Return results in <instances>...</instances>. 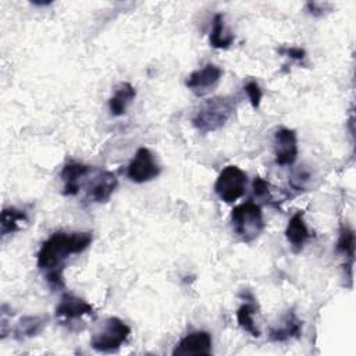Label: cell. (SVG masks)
Instances as JSON below:
<instances>
[{
    "label": "cell",
    "instance_id": "cell-4",
    "mask_svg": "<svg viewBox=\"0 0 356 356\" xmlns=\"http://www.w3.org/2000/svg\"><path fill=\"white\" fill-rule=\"evenodd\" d=\"M131 328L118 317H110L104 321L102 330L90 339V346L97 352H114L129 337Z\"/></svg>",
    "mask_w": 356,
    "mask_h": 356
},
{
    "label": "cell",
    "instance_id": "cell-23",
    "mask_svg": "<svg viewBox=\"0 0 356 356\" xmlns=\"http://www.w3.org/2000/svg\"><path fill=\"white\" fill-rule=\"evenodd\" d=\"M281 53H285L289 58H293V60H303L305 56H306V51L302 49V47H296V46H292V47H285V49H280Z\"/></svg>",
    "mask_w": 356,
    "mask_h": 356
},
{
    "label": "cell",
    "instance_id": "cell-5",
    "mask_svg": "<svg viewBox=\"0 0 356 356\" xmlns=\"http://www.w3.org/2000/svg\"><path fill=\"white\" fill-rule=\"evenodd\" d=\"M248 185L246 172L242 171L238 165H227L218 174L214 192L225 203H234L243 196Z\"/></svg>",
    "mask_w": 356,
    "mask_h": 356
},
{
    "label": "cell",
    "instance_id": "cell-10",
    "mask_svg": "<svg viewBox=\"0 0 356 356\" xmlns=\"http://www.w3.org/2000/svg\"><path fill=\"white\" fill-rule=\"evenodd\" d=\"M93 307L90 303L72 293H64L56 307V316L64 320H76L82 316H92Z\"/></svg>",
    "mask_w": 356,
    "mask_h": 356
},
{
    "label": "cell",
    "instance_id": "cell-3",
    "mask_svg": "<svg viewBox=\"0 0 356 356\" xmlns=\"http://www.w3.org/2000/svg\"><path fill=\"white\" fill-rule=\"evenodd\" d=\"M231 220L236 235L243 242L254 241L264 229L261 207L252 200L235 206L231 213Z\"/></svg>",
    "mask_w": 356,
    "mask_h": 356
},
{
    "label": "cell",
    "instance_id": "cell-1",
    "mask_svg": "<svg viewBox=\"0 0 356 356\" xmlns=\"http://www.w3.org/2000/svg\"><path fill=\"white\" fill-rule=\"evenodd\" d=\"M92 242V232H64L50 235L38 252V267L46 270V280L51 288H63L64 261L71 254L82 253Z\"/></svg>",
    "mask_w": 356,
    "mask_h": 356
},
{
    "label": "cell",
    "instance_id": "cell-22",
    "mask_svg": "<svg viewBox=\"0 0 356 356\" xmlns=\"http://www.w3.org/2000/svg\"><path fill=\"white\" fill-rule=\"evenodd\" d=\"M253 195L259 199L270 197V184L261 177H256L253 179Z\"/></svg>",
    "mask_w": 356,
    "mask_h": 356
},
{
    "label": "cell",
    "instance_id": "cell-15",
    "mask_svg": "<svg viewBox=\"0 0 356 356\" xmlns=\"http://www.w3.org/2000/svg\"><path fill=\"white\" fill-rule=\"evenodd\" d=\"M136 92L135 88L129 83V82H122L118 85V88L115 89L114 95L110 97L108 100V108L110 113L115 117H120L122 114H125L127 107L129 106V103L135 99Z\"/></svg>",
    "mask_w": 356,
    "mask_h": 356
},
{
    "label": "cell",
    "instance_id": "cell-14",
    "mask_svg": "<svg viewBox=\"0 0 356 356\" xmlns=\"http://www.w3.org/2000/svg\"><path fill=\"white\" fill-rule=\"evenodd\" d=\"M90 172V167L81 163H67L61 170V178L64 181L63 193L67 196H74L81 189L82 178Z\"/></svg>",
    "mask_w": 356,
    "mask_h": 356
},
{
    "label": "cell",
    "instance_id": "cell-18",
    "mask_svg": "<svg viewBox=\"0 0 356 356\" xmlns=\"http://www.w3.org/2000/svg\"><path fill=\"white\" fill-rule=\"evenodd\" d=\"M337 252L343 254L348 259L346 268L349 270V275L352 277V266H353V256H355V234L353 229L342 225L339 229V236L337 241Z\"/></svg>",
    "mask_w": 356,
    "mask_h": 356
},
{
    "label": "cell",
    "instance_id": "cell-7",
    "mask_svg": "<svg viewBox=\"0 0 356 356\" xmlns=\"http://www.w3.org/2000/svg\"><path fill=\"white\" fill-rule=\"evenodd\" d=\"M222 71L214 64H206L204 67L193 71L185 81L188 89H191L196 96H204L211 92L218 83Z\"/></svg>",
    "mask_w": 356,
    "mask_h": 356
},
{
    "label": "cell",
    "instance_id": "cell-20",
    "mask_svg": "<svg viewBox=\"0 0 356 356\" xmlns=\"http://www.w3.org/2000/svg\"><path fill=\"white\" fill-rule=\"evenodd\" d=\"M256 313V307L253 302L243 303L238 310H236V320L239 327L249 332L252 337H260V330L256 327V323L253 320V314Z\"/></svg>",
    "mask_w": 356,
    "mask_h": 356
},
{
    "label": "cell",
    "instance_id": "cell-8",
    "mask_svg": "<svg viewBox=\"0 0 356 356\" xmlns=\"http://www.w3.org/2000/svg\"><path fill=\"white\" fill-rule=\"evenodd\" d=\"M274 156L278 165H292L298 157L296 132L289 128H280L274 134Z\"/></svg>",
    "mask_w": 356,
    "mask_h": 356
},
{
    "label": "cell",
    "instance_id": "cell-13",
    "mask_svg": "<svg viewBox=\"0 0 356 356\" xmlns=\"http://www.w3.org/2000/svg\"><path fill=\"white\" fill-rule=\"evenodd\" d=\"M303 211L299 210L296 211L288 221V225L285 228V236L288 239V242L291 243L292 249L295 252H299L302 250V248L305 246L306 241L312 236L306 222H305V218H303Z\"/></svg>",
    "mask_w": 356,
    "mask_h": 356
},
{
    "label": "cell",
    "instance_id": "cell-17",
    "mask_svg": "<svg viewBox=\"0 0 356 356\" xmlns=\"http://www.w3.org/2000/svg\"><path fill=\"white\" fill-rule=\"evenodd\" d=\"M209 42L216 49H228L234 42V33H231V31L225 26L224 15L221 13H217L213 18Z\"/></svg>",
    "mask_w": 356,
    "mask_h": 356
},
{
    "label": "cell",
    "instance_id": "cell-9",
    "mask_svg": "<svg viewBox=\"0 0 356 356\" xmlns=\"http://www.w3.org/2000/svg\"><path fill=\"white\" fill-rule=\"evenodd\" d=\"M211 335L207 331H195L184 337L172 350L174 356L211 355Z\"/></svg>",
    "mask_w": 356,
    "mask_h": 356
},
{
    "label": "cell",
    "instance_id": "cell-21",
    "mask_svg": "<svg viewBox=\"0 0 356 356\" xmlns=\"http://www.w3.org/2000/svg\"><path fill=\"white\" fill-rule=\"evenodd\" d=\"M243 89H245V92H246V95H248V97H249V102H250L252 107H253V108H259L260 102H261L263 92H261L260 85L257 83V81H254V79L248 81V82L245 83Z\"/></svg>",
    "mask_w": 356,
    "mask_h": 356
},
{
    "label": "cell",
    "instance_id": "cell-11",
    "mask_svg": "<svg viewBox=\"0 0 356 356\" xmlns=\"http://www.w3.org/2000/svg\"><path fill=\"white\" fill-rule=\"evenodd\" d=\"M118 186V179L111 171L99 172L95 179L89 184L88 197L96 203H104L110 199Z\"/></svg>",
    "mask_w": 356,
    "mask_h": 356
},
{
    "label": "cell",
    "instance_id": "cell-16",
    "mask_svg": "<svg viewBox=\"0 0 356 356\" xmlns=\"http://www.w3.org/2000/svg\"><path fill=\"white\" fill-rule=\"evenodd\" d=\"M49 317L47 316H26L22 317L15 328H14V338L15 339H25L38 335L47 324Z\"/></svg>",
    "mask_w": 356,
    "mask_h": 356
},
{
    "label": "cell",
    "instance_id": "cell-19",
    "mask_svg": "<svg viewBox=\"0 0 356 356\" xmlns=\"http://www.w3.org/2000/svg\"><path fill=\"white\" fill-rule=\"evenodd\" d=\"M28 221L26 213L22 210H18L15 207H4L1 211L0 225H1V235L13 234L21 228L24 222Z\"/></svg>",
    "mask_w": 356,
    "mask_h": 356
},
{
    "label": "cell",
    "instance_id": "cell-12",
    "mask_svg": "<svg viewBox=\"0 0 356 356\" xmlns=\"http://www.w3.org/2000/svg\"><path fill=\"white\" fill-rule=\"evenodd\" d=\"M302 335V321L296 317V314L289 310L281 321L271 327L268 331V337L273 342H285L292 338H299Z\"/></svg>",
    "mask_w": 356,
    "mask_h": 356
},
{
    "label": "cell",
    "instance_id": "cell-6",
    "mask_svg": "<svg viewBox=\"0 0 356 356\" xmlns=\"http://www.w3.org/2000/svg\"><path fill=\"white\" fill-rule=\"evenodd\" d=\"M160 174V167L154 160L153 153L147 147H139L128 164L127 177L136 184L152 181Z\"/></svg>",
    "mask_w": 356,
    "mask_h": 356
},
{
    "label": "cell",
    "instance_id": "cell-2",
    "mask_svg": "<svg viewBox=\"0 0 356 356\" xmlns=\"http://www.w3.org/2000/svg\"><path fill=\"white\" fill-rule=\"evenodd\" d=\"M235 111V99L216 96L204 100L192 117V125L202 134L214 132L222 128Z\"/></svg>",
    "mask_w": 356,
    "mask_h": 356
}]
</instances>
